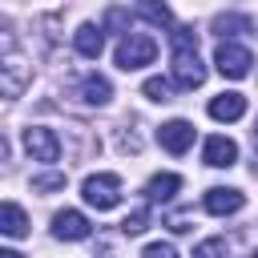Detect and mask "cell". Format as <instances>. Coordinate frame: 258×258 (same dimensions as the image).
Returning <instances> with one entry per match:
<instances>
[{"label": "cell", "mask_w": 258, "mask_h": 258, "mask_svg": "<svg viewBox=\"0 0 258 258\" xmlns=\"http://www.w3.org/2000/svg\"><path fill=\"white\" fill-rule=\"evenodd\" d=\"M169 36H173V56H169L173 60V81L181 89H198L206 81V64L198 56V32L194 28H173Z\"/></svg>", "instance_id": "1"}, {"label": "cell", "mask_w": 258, "mask_h": 258, "mask_svg": "<svg viewBox=\"0 0 258 258\" xmlns=\"http://www.w3.org/2000/svg\"><path fill=\"white\" fill-rule=\"evenodd\" d=\"M153 56H157V40L153 36H141V32H125L121 36V44H117V52H113V60H117V69H141V64H153Z\"/></svg>", "instance_id": "2"}, {"label": "cell", "mask_w": 258, "mask_h": 258, "mask_svg": "<svg viewBox=\"0 0 258 258\" xmlns=\"http://www.w3.org/2000/svg\"><path fill=\"white\" fill-rule=\"evenodd\" d=\"M81 198H85L93 210H113V206L121 202V177H117V173H93V177H85Z\"/></svg>", "instance_id": "3"}, {"label": "cell", "mask_w": 258, "mask_h": 258, "mask_svg": "<svg viewBox=\"0 0 258 258\" xmlns=\"http://www.w3.org/2000/svg\"><path fill=\"white\" fill-rule=\"evenodd\" d=\"M250 64H254L250 48H242V44H234V40H222L218 52H214V69H218L222 77H230V81H242V77L250 73Z\"/></svg>", "instance_id": "4"}, {"label": "cell", "mask_w": 258, "mask_h": 258, "mask_svg": "<svg viewBox=\"0 0 258 258\" xmlns=\"http://www.w3.org/2000/svg\"><path fill=\"white\" fill-rule=\"evenodd\" d=\"M24 149H28L32 161H56L60 157V137L44 125H28L24 129Z\"/></svg>", "instance_id": "5"}, {"label": "cell", "mask_w": 258, "mask_h": 258, "mask_svg": "<svg viewBox=\"0 0 258 258\" xmlns=\"http://www.w3.org/2000/svg\"><path fill=\"white\" fill-rule=\"evenodd\" d=\"M202 206H206L210 214L226 218V214H238V210L246 206V198H242V189H234V185H214V189H206Z\"/></svg>", "instance_id": "6"}, {"label": "cell", "mask_w": 258, "mask_h": 258, "mask_svg": "<svg viewBox=\"0 0 258 258\" xmlns=\"http://www.w3.org/2000/svg\"><path fill=\"white\" fill-rule=\"evenodd\" d=\"M157 141H161V149H169V153H185V149L194 145V125L181 121V117H173V121H165V125L157 129Z\"/></svg>", "instance_id": "7"}, {"label": "cell", "mask_w": 258, "mask_h": 258, "mask_svg": "<svg viewBox=\"0 0 258 258\" xmlns=\"http://www.w3.org/2000/svg\"><path fill=\"white\" fill-rule=\"evenodd\" d=\"M89 218L81 214V210H60L56 218H52V234L60 238V242H81V238H89Z\"/></svg>", "instance_id": "8"}, {"label": "cell", "mask_w": 258, "mask_h": 258, "mask_svg": "<svg viewBox=\"0 0 258 258\" xmlns=\"http://www.w3.org/2000/svg\"><path fill=\"white\" fill-rule=\"evenodd\" d=\"M202 161H206V165H214V169H230V165L238 161V145H234L230 137H222V133H214V137H206V149H202Z\"/></svg>", "instance_id": "9"}, {"label": "cell", "mask_w": 258, "mask_h": 258, "mask_svg": "<svg viewBox=\"0 0 258 258\" xmlns=\"http://www.w3.org/2000/svg\"><path fill=\"white\" fill-rule=\"evenodd\" d=\"M77 97H81L85 105H109V97H113V85H109V77H101V73H89V77H81V81H77Z\"/></svg>", "instance_id": "10"}, {"label": "cell", "mask_w": 258, "mask_h": 258, "mask_svg": "<svg viewBox=\"0 0 258 258\" xmlns=\"http://www.w3.org/2000/svg\"><path fill=\"white\" fill-rule=\"evenodd\" d=\"M73 48H77L81 56L97 60L101 48H105V32H101V24H81V28L73 32Z\"/></svg>", "instance_id": "11"}, {"label": "cell", "mask_w": 258, "mask_h": 258, "mask_svg": "<svg viewBox=\"0 0 258 258\" xmlns=\"http://www.w3.org/2000/svg\"><path fill=\"white\" fill-rule=\"evenodd\" d=\"M0 73H4V97H20V89H24V81H28V69H24V60H20L12 48L4 52Z\"/></svg>", "instance_id": "12"}, {"label": "cell", "mask_w": 258, "mask_h": 258, "mask_svg": "<svg viewBox=\"0 0 258 258\" xmlns=\"http://www.w3.org/2000/svg\"><path fill=\"white\" fill-rule=\"evenodd\" d=\"M242 113H246V97L242 93H218L210 101V117L214 121H238Z\"/></svg>", "instance_id": "13"}, {"label": "cell", "mask_w": 258, "mask_h": 258, "mask_svg": "<svg viewBox=\"0 0 258 258\" xmlns=\"http://www.w3.org/2000/svg\"><path fill=\"white\" fill-rule=\"evenodd\" d=\"M177 189H181V177L177 173H153L149 185H145V198L149 202H169Z\"/></svg>", "instance_id": "14"}, {"label": "cell", "mask_w": 258, "mask_h": 258, "mask_svg": "<svg viewBox=\"0 0 258 258\" xmlns=\"http://www.w3.org/2000/svg\"><path fill=\"white\" fill-rule=\"evenodd\" d=\"M0 230H4L8 238H24V234H28V218H24V210H20L16 202H4V206H0Z\"/></svg>", "instance_id": "15"}, {"label": "cell", "mask_w": 258, "mask_h": 258, "mask_svg": "<svg viewBox=\"0 0 258 258\" xmlns=\"http://www.w3.org/2000/svg\"><path fill=\"white\" fill-rule=\"evenodd\" d=\"M137 12H141L145 20H153L157 28H169V24H173V12H169L161 0H141V4H137Z\"/></svg>", "instance_id": "16"}, {"label": "cell", "mask_w": 258, "mask_h": 258, "mask_svg": "<svg viewBox=\"0 0 258 258\" xmlns=\"http://www.w3.org/2000/svg\"><path fill=\"white\" fill-rule=\"evenodd\" d=\"M141 93L149 97V101H173V81H165V77H149L145 85H141Z\"/></svg>", "instance_id": "17"}, {"label": "cell", "mask_w": 258, "mask_h": 258, "mask_svg": "<svg viewBox=\"0 0 258 258\" xmlns=\"http://www.w3.org/2000/svg\"><path fill=\"white\" fill-rule=\"evenodd\" d=\"M149 226V206H137L133 214H125V222H121V234H141Z\"/></svg>", "instance_id": "18"}, {"label": "cell", "mask_w": 258, "mask_h": 258, "mask_svg": "<svg viewBox=\"0 0 258 258\" xmlns=\"http://www.w3.org/2000/svg\"><path fill=\"white\" fill-rule=\"evenodd\" d=\"M226 238H206V242H198L194 246V258H226Z\"/></svg>", "instance_id": "19"}, {"label": "cell", "mask_w": 258, "mask_h": 258, "mask_svg": "<svg viewBox=\"0 0 258 258\" xmlns=\"http://www.w3.org/2000/svg\"><path fill=\"white\" fill-rule=\"evenodd\" d=\"M32 189H36V194H52V189H64V173H40V177H32Z\"/></svg>", "instance_id": "20"}, {"label": "cell", "mask_w": 258, "mask_h": 258, "mask_svg": "<svg viewBox=\"0 0 258 258\" xmlns=\"http://www.w3.org/2000/svg\"><path fill=\"white\" fill-rule=\"evenodd\" d=\"M141 258H177V250H173L169 242H149V246L141 250Z\"/></svg>", "instance_id": "21"}, {"label": "cell", "mask_w": 258, "mask_h": 258, "mask_svg": "<svg viewBox=\"0 0 258 258\" xmlns=\"http://www.w3.org/2000/svg\"><path fill=\"white\" fill-rule=\"evenodd\" d=\"M214 28H218V32H230V28H250V20H246V16H218V20H214Z\"/></svg>", "instance_id": "22"}, {"label": "cell", "mask_w": 258, "mask_h": 258, "mask_svg": "<svg viewBox=\"0 0 258 258\" xmlns=\"http://www.w3.org/2000/svg\"><path fill=\"white\" fill-rule=\"evenodd\" d=\"M169 230H173V234H185V230H194V226H189L185 214H173V218H169Z\"/></svg>", "instance_id": "23"}, {"label": "cell", "mask_w": 258, "mask_h": 258, "mask_svg": "<svg viewBox=\"0 0 258 258\" xmlns=\"http://www.w3.org/2000/svg\"><path fill=\"white\" fill-rule=\"evenodd\" d=\"M0 258H24V254H16V250H0Z\"/></svg>", "instance_id": "24"}, {"label": "cell", "mask_w": 258, "mask_h": 258, "mask_svg": "<svg viewBox=\"0 0 258 258\" xmlns=\"http://www.w3.org/2000/svg\"><path fill=\"white\" fill-rule=\"evenodd\" d=\"M254 133H258V121H254Z\"/></svg>", "instance_id": "25"}]
</instances>
